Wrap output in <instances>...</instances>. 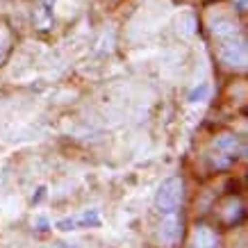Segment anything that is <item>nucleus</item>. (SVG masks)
I'll use <instances>...</instances> for the list:
<instances>
[{
    "label": "nucleus",
    "instance_id": "f257e3e1",
    "mask_svg": "<svg viewBox=\"0 0 248 248\" xmlns=\"http://www.w3.org/2000/svg\"><path fill=\"white\" fill-rule=\"evenodd\" d=\"M212 39L217 44V55L221 64L228 68H244L246 66V39L241 34L239 25L232 18L218 16L212 21Z\"/></svg>",
    "mask_w": 248,
    "mask_h": 248
},
{
    "label": "nucleus",
    "instance_id": "f03ea898",
    "mask_svg": "<svg viewBox=\"0 0 248 248\" xmlns=\"http://www.w3.org/2000/svg\"><path fill=\"white\" fill-rule=\"evenodd\" d=\"M185 203V182L180 175H171L159 185L157 194H155V205L162 214H171V212L182 210Z\"/></svg>",
    "mask_w": 248,
    "mask_h": 248
},
{
    "label": "nucleus",
    "instance_id": "7ed1b4c3",
    "mask_svg": "<svg viewBox=\"0 0 248 248\" xmlns=\"http://www.w3.org/2000/svg\"><path fill=\"white\" fill-rule=\"evenodd\" d=\"M239 153H244L239 139L234 135H221L214 141V166L217 169H230L239 159Z\"/></svg>",
    "mask_w": 248,
    "mask_h": 248
},
{
    "label": "nucleus",
    "instance_id": "20e7f679",
    "mask_svg": "<svg viewBox=\"0 0 248 248\" xmlns=\"http://www.w3.org/2000/svg\"><path fill=\"white\" fill-rule=\"evenodd\" d=\"M182 239V217L178 212L164 214L162 223H159V241L166 248H175Z\"/></svg>",
    "mask_w": 248,
    "mask_h": 248
},
{
    "label": "nucleus",
    "instance_id": "39448f33",
    "mask_svg": "<svg viewBox=\"0 0 248 248\" xmlns=\"http://www.w3.org/2000/svg\"><path fill=\"white\" fill-rule=\"evenodd\" d=\"M189 248H221V239L214 228L205 226V223H198L191 232V244Z\"/></svg>",
    "mask_w": 248,
    "mask_h": 248
},
{
    "label": "nucleus",
    "instance_id": "423d86ee",
    "mask_svg": "<svg viewBox=\"0 0 248 248\" xmlns=\"http://www.w3.org/2000/svg\"><path fill=\"white\" fill-rule=\"evenodd\" d=\"M9 50H12V32L7 30L5 23H0V64L7 60Z\"/></svg>",
    "mask_w": 248,
    "mask_h": 248
},
{
    "label": "nucleus",
    "instance_id": "0eeeda50",
    "mask_svg": "<svg viewBox=\"0 0 248 248\" xmlns=\"http://www.w3.org/2000/svg\"><path fill=\"white\" fill-rule=\"evenodd\" d=\"M39 14H41V28H48V23H50V18H53V5H55V0H39Z\"/></svg>",
    "mask_w": 248,
    "mask_h": 248
},
{
    "label": "nucleus",
    "instance_id": "6e6552de",
    "mask_svg": "<svg viewBox=\"0 0 248 248\" xmlns=\"http://www.w3.org/2000/svg\"><path fill=\"white\" fill-rule=\"evenodd\" d=\"M73 223H76V226H80V228L100 226V217H98V212H96V210H91V212H84L82 217L73 218Z\"/></svg>",
    "mask_w": 248,
    "mask_h": 248
},
{
    "label": "nucleus",
    "instance_id": "1a4fd4ad",
    "mask_svg": "<svg viewBox=\"0 0 248 248\" xmlns=\"http://www.w3.org/2000/svg\"><path fill=\"white\" fill-rule=\"evenodd\" d=\"M210 96V84H203V87H201V89H196L194 93H191V96H189V100H191V103H194L196 98H198V100H203V98H207Z\"/></svg>",
    "mask_w": 248,
    "mask_h": 248
},
{
    "label": "nucleus",
    "instance_id": "9d476101",
    "mask_svg": "<svg viewBox=\"0 0 248 248\" xmlns=\"http://www.w3.org/2000/svg\"><path fill=\"white\" fill-rule=\"evenodd\" d=\"M37 230H48V218H44V217L39 218V221H37Z\"/></svg>",
    "mask_w": 248,
    "mask_h": 248
}]
</instances>
